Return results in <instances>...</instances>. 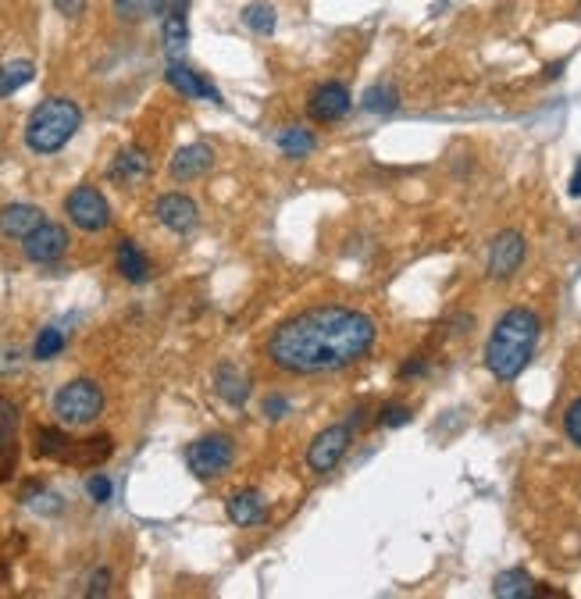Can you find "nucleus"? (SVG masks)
Returning a JSON list of instances; mask_svg holds the SVG:
<instances>
[{"label": "nucleus", "mask_w": 581, "mask_h": 599, "mask_svg": "<svg viewBox=\"0 0 581 599\" xmlns=\"http://www.w3.org/2000/svg\"><path fill=\"white\" fill-rule=\"evenodd\" d=\"M350 443H353V425H350V421L318 432V435H314L311 450H307V468H311L314 475H328V471H336L339 460H343L346 450H350Z\"/></svg>", "instance_id": "6"}, {"label": "nucleus", "mask_w": 581, "mask_h": 599, "mask_svg": "<svg viewBox=\"0 0 581 599\" xmlns=\"http://www.w3.org/2000/svg\"><path fill=\"white\" fill-rule=\"evenodd\" d=\"M286 411H289V400H286V396H268V400H264V414H268L271 421H275V418H286Z\"/></svg>", "instance_id": "33"}, {"label": "nucleus", "mask_w": 581, "mask_h": 599, "mask_svg": "<svg viewBox=\"0 0 581 599\" xmlns=\"http://www.w3.org/2000/svg\"><path fill=\"white\" fill-rule=\"evenodd\" d=\"M535 343H539V314L528 307H510L485 343V368L500 382H514L532 361Z\"/></svg>", "instance_id": "2"}, {"label": "nucleus", "mask_w": 581, "mask_h": 599, "mask_svg": "<svg viewBox=\"0 0 581 599\" xmlns=\"http://www.w3.org/2000/svg\"><path fill=\"white\" fill-rule=\"evenodd\" d=\"M164 79H168V86H172V90H179L182 97H189V100H211V104H221V93L214 90L211 83H207L204 75L193 72V68H186L182 61H172V65H168V72H164Z\"/></svg>", "instance_id": "12"}, {"label": "nucleus", "mask_w": 581, "mask_h": 599, "mask_svg": "<svg viewBox=\"0 0 581 599\" xmlns=\"http://www.w3.org/2000/svg\"><path fill=\"white\" fill-rule=\"evenodd\" d=\"M100 411H104V393L90 378H75L54 396V414L61 425H90L100 418Z\"/></svg>", "instance_id": "4"}, {"label": "nucleus", "mask_w": 581, "mask_h": 599, "mask_svg": "<svg viewBox=\"0 0 581 599\" xmlns=\"http://www.w3.org/2000/svg\"><path fill=\"white\" fill-rule=\"evenodd\" d=\"M54 8L65 18H79L82 11H86V0H54Z\"/></svg>", "instance_id": "34"}, {"label": "nucleus", "mask_w": 581, "mask_h": 599, "mask_svg": "<svg viewBox=\"0 0 581 599\" xmlns=\"http://www.w3.org/2000/svg\"><path fill=\"white\" fill-rule=\"evenodd\" d=\"M154 214H157V222H161L164 229L179 232V236L189 229H197V222H200L197 204H193L189 197H182V193H164V197L154 204Z\"/></svg>", "instance_id": "11"}, {"label": "nucleus", "mask_w": 581, "mask_h": 599, "mask_svg": "<svg viewBox=\"0 0 581 599\" xmlns=\"http://www.w3.org/2000/svg\"><path fill=\"white\" fill-rule=\"evenodd\" d=\"M214 389H218V396L225 403L243 407L246 396H250V378H246L236 364H221V368L214 371Z\"/></svg>", "instance_id": "18"}, {"label": "nucleus", "mask_w": 581, "mask_h": 599, "mask_svg": "<svg viewBox=\"0 0 581 599\" xmlns=\"http://www.w3.org/2000/svg\"><path fill=\"white\" fill-rule=\"evenodd\" d=\"M79 125H82V111L75 100L50 97L43 100L33 115H29V122H25V143H29V150H36V154H58L75 132H79Z\"/></svg>", "instance_id": "3"}, {"label": "nucleus", "mask_w": 581, "mask_h": 599, "mask_svg": "<svg viewBox=\"0 0 581 599\" xmlns=\"http://www.w3.org/2000/svg\"><path fill=\"white\" fill-rule=\"evenodd\" d=\"M567 189H571V197H581V165L574 168V175H571V186H567Z\"/></svg>", "instance_id": "36"}, {"label": "nucleus", "mask_w": 581, "mask_h": 599, "mask_svg": "<svg viewBox=\"0 0 581 599\" xmlns=\"http://www.w3.org/2000/svg\"><path fill=\"white\" fill-rule=\"evenodd\" d=\"M65 211L82 232H100L111 225V207L97 186H75L65 200Z\"/></svg>", "instance_id": "7"}, {"label": "nucleus", "mask_w": 581, "mask_h": 599, "mask_svg": "<svg viewBox=\"0 0 581 599\" xmlns=\"http://www.w3.org/2000/svg\"><path fill=\"white\" fill-rule=\"evenodd\" d=\"M107 582H111V575H107V571H97V575H93V582H90V596H104L107 592Z\"/></svg>", "instance_id": "35"}, {"label": "nucleus", "mask_w": 581, "mask_h": 599, "mask_svg": "<svg viewBox=\"0 0 581 599\" xmlns=\"http://www.w3.org/2000/svg\"><path fill=\"white\" fill-rule=\"evenodd\" d=\"M115 11L129 22H143V18H154L168 11V0H115Z\"/></svg>", "instance_id": "27"}, {"label": "nucleus", "mask_w": 581, "mask_h": 599, "mask_svg": "<svg viewBox=\"0 0 581 599\" xmlns=\"http://www.w3.org/2000/svg\"><path fill=\"white\" fill-rule=\"evenodd\" d=\"M214 165V150L207 147V143H189V147H182L179 154L172 157V179L175 182H193L200 179V175H207Z\"/></svg>", "instance_id": "13"}, {"label": "nucleus", "mask_w": 581, "mask_h": 599, "mask_svg": "<svg viewBox=\"0 0 581 599\" xmlns=\"http://www.w3.org/2000/svg\"><path fill=\"white\" fill-rule=\"evenodd\" d=\"M43 222H47V218H43V211L36 204L0 207V236H8V239H25L33 229H40Z\"/></svg>", "instance_id": "14"}, {"label": "nucleus", "mask_w": 581, "mask_h": 599, "mask_svg": "<svg viewBox=\"0 0 581 599\" xmlns=\"http://www.w3.org/2000/svg\"><path fill=\"white\" fill-rule=\"evenodd\" d=\"M492 596L528 599V596H535V582L524 567H510V571H500V575H496V582H492Z\"/></svg>", "instance_id": "21"}, {"label": "nucleus", "mask_w": 581, "mask_h": 599, "mask_svg": "<svg viewBox=\"0 0 581 599\" xmlns=\"http://www.w3.org/2000/svg\"><path fill=\"white\" fill-rule=\"evenodd\" d=\"M75 439H68L61 428H40L36 432V453L40 457H50V460H65L68 450H72Z\"/></svg>", "instance_id": "26"}, {"label": "nucleus", "mask_w": 581, "mask_h": 599, "mask_svg": "<svg viewBox=\"0 0 581 599\" xmlns=\"http://www.w3.org/2000/svg\"><path fill=\"white\" fill-rule=\"evenodd\" d=\"M65 350V332L61 329H43L33 343V357L36 361H54L58 353Z\"/></svg>", "instance_id": "29"}, {"label": "nucleus", "mask_w": 581, "mask_h": 599, "mask_svg": "<svg viewBox=\"0 0 581 599\" xmlns=\"http://www.w3.org/2000/svg\"><path fill=\"white\" fill-rule=\"evenodd\" d=\"M22 250H25V257H29L33 264H54V261H61V257H65L68 232L61 229V225H54V222H43L40 229H33L29 236L22 239Z\"/></svg>", "instance_id": "10"}, {"label": "nucleus", "mask_w": 581, "mask_h": 599, "mask_svg": "<svg viewBox=\"0 0 581 599\" xmlns=\"http://www.w3.org/2000/svg\"><path fill=\"white\" fill-rule=\"evenodd\" d=\"M115 261H118V271H122V279L136 282V286L150 279V261H147V254L136 247V239H118Z\"/></svg>", "instance_id": "19"}, {"label": "nucleus", "mask_w": 581, "mask_h": 599, "mask_svg": "<svg viewBox=\"0 0 581 599\" xmlns=\"http://www.w3.org/2000/svg\"><path fill=\"white\" fill-rule=\"evenodd\" d=\"M150 172V157L143 154L140 147H125L122 154L111 161V168H107V175H111V182H118V186H136V182H143Z\"/></svg>", "instance_id": "15"}, {"label": "nucleus", "mask_w": 581, "mask_h": 599, "mask_svg": "<svg viewBox=\"0 0 581 599\" xmlns=\"http://www.w3.org/2000/svg\"><path fill=\"white\" fill-rule=\"evenodd\" d=\"M524 254H528V247H524V236L514 229L500 232V236L492 239L489 247V275L492 279H514L517 268L524 264Z\"/></svg>", "instance_id": "9"}, {"label": "nucleus", "mask_w": 581, "mask_h": 599, "mask_svg": "<svg viewBox=\"0 0 581 599\" xmlns=\"http://www.w3.org/2000/svg\"><path fill=\"white\" fill-rule=\"evenodd\" d=\"M243 22H246V29H254V33H261V36H271L275 33V25H279V11L271 8V4H264V0H254V4H246L243 8Z\"/></svg>", "instance_id": "25"}, {"label": "nucleus", "mask_w": 581, "mask_h": 599, "mask_svg": "<svg viewBox=\"0 0 581 599\" xmlns=\"http://www.w3.org/2000/svg\"><path fill=\"white\" fill-rule=\"evenodd\" d=\"M36 75V65L33 61H8V65H0V100L11 97V93H18L22 86L33 83Z\"/></svg>", "instance_id": "23"}, {"label": "nucleus", "mask_w": 581, "mask_h": 599, "mask_svg": "<svg viewBox=\"0 0 581 599\" xmlns=\"http://www.w3.org/2000/svg\"><path fill=\"white\" fill-rule=\"evenodd\" d=\"M275 143H279V150L286 157H293V161H303V157L311 154L314 147H318V140H314V132H307L303 125H286V129L275 136Z\"/></svg>", "instance_id": "22"}, {"label": "nucleus", "mask_w": 581, "mask_h": 599, "mask_svg": "<svg viewBox=\"0 0 581 599\" xmlns=\"http://www.w3.org/2000/svg\"><path fill=\"white\" fill-rule=\"evenodd\" d=\"M15 425H18V411L8 400H0V457L15 453Z\"/></svg>", "instance_id": "28"}, {"label": "nucleus", "mask_w": 581, "mask_h": 599, "mask_svg": "<svg viewBox=\"0 0 581 599\" xmlns=\"http://www.w3.org/2000/svg\"><path fill=\"white\" fill-rule=\"evenodd\" d=\"M111 450H115V443H111V435H97V439H82V443H72V450H68L65 464H75V468H93V464H100V460L111 457Z\"/></svg>", "instance_id": "20"}, {"label": "nucleus", "mask_w": 581, "mask_h": 599, "mask_svg": "<svg viewBox=\"0 0 581 599\" xmlns=\"http://www.w3.org/2000/svg\"><path fill=\"white\" fill-rule=\"evenodd\" d=\"M564 432H567V439H571L574 446H581V396L571 403V407H567V414H564Z\"/></svg>", "instance_id": "30"}, {"label": "nucleus", "mask_w": 581, "mask_h": 599, "mask_svg": "<svg viewBox=\"0 0 581 599\" xmlns=\"http://www.w3.org/2000/svg\"><path fill=\"white\" fill-rule=\"evenodd\" d=\"M236 460V443L232 435H204L186 450V464L197 478H218L232 468Z\"/></svg>", "instance_id": "5"}, {"label": "nucleus", "mask_w": 581, "mask_h": 599, "mask_svg": "<svg viewBox=\"0 0 581 599\" xmlns=\"http://www.w3.org/2000/svg\"><path fill=\"white\" fill-rule=\"evenodd\" d=\"M86 493H90L93 503H107V500H111V478H107V475H90V482H86Z\"/></svg>", "instance_id": "31"}, {"label": "nucleus", "mask_w": 581, "mask_h": 599, "mask_svg": "<svg viewBox=\"0 0 581 599\" xmlns=\"http://www.w3.org/2000/svg\"><path fill=\"white\" fill-rule=\"evenodd\" d=\"M361 107L364 111H371V115H389V111H396L400 107V90L389 83H375L364 90L361 97Z\"/></svg>", "instance_id": "24"}, {"label": "nucleus", "mask_w": 581, "mask_h": 599, "mask_svg": "<svg viewBox=\"0 0 581 599\" xmlns=\"http://www.w3.org/2000/svg\"><path fill=\"white\" fill-rule=\"evenodd\" d=\"M264 500L261 493H254V489H243V493H232L229 496V521L239 528H254L264 521Z\"/></svg>", "instance_id": "17"}, {"label": "nucleus", "mask_w": 581, "mask_h": 599, "mask_svg": "<svg viewBox=\"0 0 581 599\" xmlns=\"http://www.w3.org/2000/svg\"><path fill=\"white\" fill-rule=\"evenodd\" d=\"M353 97H350V86L339 83V79H328V83L314 86L311 100H307V115L321 125H332V122H343L350 115Z\"/></svg>", "instance_id": "8"}, {"label": "nucleus", "mask_w": 581, "mask_h": 599, "mask_svg": "<svg viewBox=\"0 0 581 599\" xmlns=\"http://www.w3.org/2000/svg\"><path fill=\"white\" fill-rule=\"evenodd\" d=\"M164 50H168V58L179 61V54L186 50L189 43V25H186V0H175L172 8L164 11Z\"/></svg>", "instance_id": "16"}, {"label": "nucleus", "mask_w": 581, "mask_h": 599, "mask_svg": "<svg viewBox=\"0 0 581 599\" xmlns=\"http://www.w3.org/2000/svg\"><path fill=\"white\" fill-rule=\"evenodd\" d=\"M410 421V407H385L382 414H378V425L382 428H400Z\"/></svg>", "instance_id": "32"}, {"label": "nucleus", "mask_w": 581, "mask_h": 599, "mask_svg": "<svg viewBox=\"0 0 581 599\" xmlns=\"http://www.w3.org/2000/svg\"><path fill=\"white\" fill-rule=\"evenodd\" d=\"M375 336V321L353 307H311L271 332L268 361L289 375H328L368 357Z\"/></svg>", "instance_id": "1"}]
</instances>
